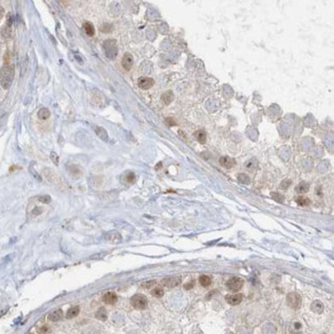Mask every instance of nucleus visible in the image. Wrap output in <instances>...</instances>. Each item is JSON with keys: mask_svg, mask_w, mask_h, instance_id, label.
<instances>
[{"mask_svg": "<svg viewBox=\"0 0 334 334\" xmlns=\"http://www.w3.org/2000/svg\"><path fill=\"white\" fill-rule=\"evenodd\" d=\"M14 76V68L10 63H5L0 69V84L4 90L10 89Z\"/></svg>", "mask_w": 334, "mask_h": 334, "instance_id": "obj_1", "label": "nucleus"}, {"mask_svg": "<svg viewBox=\"0 0 334 334\" xmlns=\"http://www.w3.org/2000/svg\"><path fill=\"white\" fill-rule=\"evenodd\" d=\"M287 303L291 309H298L301 306L302 299H301V296L297 292H290L287 295Z\"/></svg>", "mask_w": 334, "mask_h": 334, "instance_id": "obj_2", "label": "nucleus"}, {"mask_svg": "<svg viewBox=\"0 0 334 334\" xmlns=\"http://www.w3.org/2000/svg\"><path fill=\"white\" fill-rule=\"evenodd\" d=\"M131 304L137 309H146V306H147L148 300L144 295L136 294L131 298Z\"/></svg>", "mask_w": 334, "mask_h": 334, "instance_id": "obj_3", "label": "nucleus"}, {"mask_svg": "<svg viewBox=\"0 0 334 334\" xmlns=\"http://www.w3.org/2000/svg\"><path fill=\"white\" fill-rule=\"evenodd\" d=\"M103 48L106 56L109 59H114L117 55V48L114 40H106L103 44Z\"/></svg>", "mask_w": 334, "mask_h": 334, "instance_id": "obj_4", "label": "nucleus"}, {"mask_svg": "<svg viewBox=\"0 0 334 334\" xmlns=\"http://www.w3.org/2000/svg\"><path fill=\"white\" fill-rule=\"evenodd\" d=\"M243 285H244V281H243L241 278H236V277L231 278V279L228 280L226 283L227 289H229L230 291H233V292H238L239 290H241Z\"/></svg>", "mask_w": 334, "mask_h": 334, "instance_id": "obj_5", "label": "nucleus"}, {"mask_svg": "<svg viewBox=\"0 0 334 334\" xmlns=\"http://www.w3.org/2000/svg\"><path fill=\"white\" fill-rule=\"evenodd\" d=\"M181 277H170L166 278L162 281V284L167 288H175V287L179 286L181 284Z\"/></svg>", "mask_w": 334, "mask_h": 334, "instance_id": "obj_6", "label": "nucleus"}, {"mask_svg": "<svg viewBox=\"0 0 334 334\" xmlns=\"http://www.w3.org/2000/svg\"><path fill=\"white\" fill-rule=\"evenodd\" d=\"M154 80L150 77H140L138 80V86L142 90H149L153 86Z\"/></svg>", "mask_w": 334, "mask_h": 334, "instance_id": "obj_7", "label": "nucleus"}, {"mask_svg": "<svg viewBox=\"0 0 334 334\" xmlns=\"http://www.w3.org/2000/svg\"><path fill=\"white\" fill-rule=\"evenodd\" d=\"M121 233H118L117 231H111V232H108L106 236H105V241L108 243H113V244H117V243L121 242Z\"/></svg>", "mask_w": 334, "mask_h": 334, "instance_id": "obj_8", "label": "nucleus"}, {"mask_svg": "<svg viewBox=\"0 0 334 334\" xmlns=\"http://www.w3.org/2000/svg\"><path fill=\"white\" fill-rule=\"evenodd\" d=\"M133 56H132L130 52H125V54L124 55V57H122V60H121V65L122 67H124L125 70H127V71H129V70H131L132 66H133Z\"/></svg>", "mask_w": 334, "mask_h": 334, "instance_id": "obj_9", "label": "nucleus"}, {"mask_svg": "<svg viewBox=\"0 0 334 334\" xmlns=\"http://www.w3.org/2000/svg\"><path fill=\"white\" fill-rule=\"evenodd\" d=\"M225 300L227 301L228 304L230 305H238L243 301V294H233V295H226Z\"/></svg>", "mask_w": 334, "mask_h": 334, "instance_id": "obj_10", "label": "nucleus"}, {"mask_svg": "<svg viewBox=\"0 0 334 334\" xmlns=\"http://www.w3.org/2000/svg\"><path fill=\"white\" fill-rule=\"evenodd\" d=\"M103 301L106 304H115L117 301V295L114 292H107L103 296Z\"/></svg>", "mask_w": 334, "mask_h": 334, "instance_id": "obj_11", "label": "nucleus"}, {"mask_svg": "<svg viewBox=\"0 0 334 334\" xmlns=\"http://www.w3.org/2000/svg\"><path fill=\"white\" fill-rule=\"evenodd\" d=\"M63 318V310L62 309H56L54 312H52L48 316V320L51 322H58L62 320Z\"/></svg>", "mask_w": 334, "mask_h": 334, "instance_id": "obj_12", "label": "nucleus"}, {"mask_svg": "<svg viewBox=\"0 0 334 334\" xmlns=\"http://www.w3.org/2000/svg\"><path fill=\"white\" fill-rule=\"evenodd\" d=\"M219 163L222 167L226 169H231L232 167L236 165V162H234L233 159H230L228 156H222L220 159H219Z\"/></svg>", "mask_w": 334, "mask_h": 334, "instance_id": "obj_13", "label": "nucleus"}, {"mask_svg": "<svg viewBox=\"0 0 334 334\" xmlns=\"http://www.w3.org/2000/svg\"><path fill=\"white\" fill-rule=\"evenodd\" d=\"M10 26H11V20H10V17L8 16V17H7V23L1 29V35L4 38H8V37L10 36V34H11V28H10Z\"/></svg>", "mask_w": 334, "mask_h": 334, "instance_id": "obj_14", "label": "nucleus"}, {"mask_svg": "<svg viewBox=\"0 0 334 334\" xmlns=\"http://www.w3.org/2000/svg\"><path fill=\"white\" fill-rule=\"evenodd\" d=\"M312 310L316 313H321L324 310V304L321 300H315L312 303Z\"/></svg>", "mask_w": 334, "mask_h": 334, "instance_id": "obj_15", "label": "nucleus"}, {"mask_svg": "<svg viewBox=\"0 0 334 334\" xmlns=\"http://www.w3.org/2000/svg\"><path fill=\"white\" fill-rule=\"evenodd\" d=\"M173 100H174V94H173V92H171V90H167L166 93H163L162 95V101L166 105L171 104Z\"/></svg>", "mask_w": 334, "mask_h": 334, "instance_id": "obj_16", "label": "nucleus"}, {"mask_svg": "<svg viewBox=\"0 0 334 334\" xmlns=\"http://www.w3.org/2000/svg\"><path fill=\"white\" fill-rule=\"evenodd\" d=\"M83 27L84 32H86V33L89 35V36H94V35H95V28H94V26H93L92 23L84 22L83 25Z\"/></svg>", "mask_w": 334, "mask_h": 334, "instance_id": "obj_17", "label": "nucleus"}, {"mask_svg": "<svg viewBox=\"0 0 334 334\" xmlns=\"http://www.w3.org/2000/svg\"><path fill=\"white\" fill-rule=\"evenodd\" d=\"M194 137L196 138V140H198V142L201 143V144H205L207 141V135L206 133L203 131V130H200V131H196L194 133Z\"/></svg>", "mask_w": 334, "mask_h": 334, "instance_id": "obj_18", "label": "nucleus"}, {"mask_svg": "<svg viewBox=\"0 0 334 334\" xmlns=\"http://www.w3.org/2000/svg\"><path fill=\"white\" fill-rule=\"evenodd\" d=\"M95 132H96V134L98 135V137H100V138H101L102 140H104V141H107V139H108V135H107L106 130H105L104 128H101V127H96V128H95Z\"/></svg>", "mask_w": 334, "mask_h": 334, "instance_id": "obj_19", "label": "nucleus"}, {"mask_svg": "<svg viewBox=\"0 0 334 334\" xmlns=\"http://www.w3.org/2000/svg\"><path fill=\"white\" fill-rule=\"evenodd\" d=\"M68 172L70 175L74 176V177H77V176L81 175V170L78 166L76 165H71L70 167H68Z\"/></svg>", "mask_w": 334, "mask_h": 334, "instance_id": "obj_20", "label": "nucleus"}, {"mask_svg": "<svg viewBox=\"0 0 334 334\" xmlns=\"http://www.w3.org/2000/svg\"><path fill=\"white\" fill-rule=\"evenodd\" d=\"M38 118L41 119V121H45V119H48L49 115H51V112H49V110L48 109V108H41L39 111H38Z\"/></svg>", "mask_w": 334, "mask_h": 334, "instance_id": "obj_21", "label": "nucleus"}, {"mask_svg": "<svg viewBox=\"0 0 334 334\" xmlns=\"http://www.w3.org/2000/svg\"><path fill=\"white\" fill-rule=\"evenodd\" d=\"M79 306H73L71 307L68 312H67L66 313V318L67 319H72V318H75L76 316L79 313Z\"/></svg>", "mask_w": 334, "mask_h": 334, "instance_id": "obj_22", "label": "nucleus"}, {"mask_svg": "<svg viewBox=\"0 0 334 334\" xmlns=\"http://www.w3.org/2000/svg\"><path fill=\"white\" fill-rule=\"evenodd\" d=\"M96 318L100 321H106V319H107L106 309H105L104 307H100V309H98V312L96 313Z\"/></svg>", "mask_w": 334, "mask_h": 334, "instance_id": "obj_23", "label": "nucleus"}, {"mask_svg": "<svg viewBox=\"0 0 334 334\" xmlns=\"http://www.w3.org/2000/svg\"><path fill=\"white\" fill-rule=\"evenodd\" d=\"M198 281H200V284L203 287L210 286L211 283H212V279H211V277L206 276V274H203V276H201L200 279H198Z\"/></svg>", "mask_w": 334, "mask_h": 334, "instance_id": "obj_24", "label": "nucleus"}, {"mask_svg": "<svg viewBox=\"0 0 334 334\" xmlns=\"http://www.w3.org/2000/svg\"><path fill=\"white\" fill-rule=\"evenodd\" d=\"M309 189V185L305 182H301L298 184V186L296 187V191L298 193H304V192H307Z\"/></svg>", "mask_w": 334, "mask_h": 334, "instance_id": "obj_25", "label": "nucleus"}, {"mask_svg": "<svg viewBox=\"0 0 334 334\" xmlns=\"http://www.w3.org/2000/svg\"><path fill=\"white\" fill-rule=\"evenodd\" d=\"M296 203L298 204V206L301 207H306L310 205V200L307 198H303V196H299V198L296 200Z\"/></svg>", "mask_w": 334, "mask_h": 334, "instance_id": "obj_26", "label": "nucleus"}, {"mask_svg": "<svg viewBox=\"0 0 334 334\" xmlns=\"http://www.w3.org/2000/svg\"><path fill=\"white\" fill-rule=\"evenodd\" d=\"M151 294L153 295L154 297L160 298L163 295V290L160 288V287H155V288L151 291Z\"/></svg>", "mask_w": 334, "mask_h": 334, "instance_id": "obj_27", "label": "nucleus"}, {"mask_svg": "<svg viewBox=\"0 0 334 334\" xmlns=\"http://www.w3.org/2000/svg\"><path fill=\"white\" fill-rule=\"evenodd\" d=\"M156 285V281L154 280H151V281H147V282H144L141 284L142 288H145V289H150V288H153V287Z\"/></svg>", "mask_w": 334, "mask_h": 334, "instance_id": "obj_28", "label": "nucleus"}, {"mask_svg": "<svg viewBox=\"0 0 334 334\" xmlns=\"http://www.w3.org/2000/svg\"><path fill=\"white\" fill-rule=\"evenodd\" d=\"M271 195L274 201L278 202V203H283V202H284V195L283 194H280V193H278V192H271Z\"/></svg>", "mask_w": 334, "mask_h": 334, "instance_id": "obj_29", "label": "nucleus"}, {"mask_svg": "<svg viewBox=\"0 0 334 334\" xmlns=\"http://www.w3.org/2000/svg\"><path fill=\"white\" fill-rule=\"evenodd\" d=\"M239 181H240V182H241V183H243V184H249V183H250V179H249V177H248V176L247 175H245V174H241V175H239Z\"/></svg>", "mask_w": 334, "mask_h": 334, "instance_id": "obj_30", "label": "nucleus"}, {"mask_svg": "<svg viewBox=\"0 0 334 334\" xmlns=\"http://www.w3.org/2000/svg\"><path fill=\"white\" fill-rule=\"evenodd\" d=\"M135 175L134 173H128L127 176H125V181H127L128 183H133L135 181Z\"/></svg>", "mask_w": 334, "mask_h": 334, "instance_id": "obj_31", "label": "nucleus"}, {"mask_svg": "<svg viewBox=\"0 0 334 334\" xmlns=\"http://www.w3.org/2000/svg\"><path fill=\"white\" fill-rule=\"evenodd\" d=\"M38 201L41 202V203H43V204H48L49 202H51V198H49L48 195H43V196L38 198Z\"/></svg>", "mask_w": 334, "mask_h": 334, "instance_id": "obj_32", "label": "nucleus"}, {"mask_svg": "<svg viewBox=\"0 0 334 334\" xmlns=\"http://www.w3.org/2000/svg\"><path fill=\"white\" fill-rule=\"evenodd\" d=\"M111 30H112V26L109 25V24H104L101 27V31L102 32H110Z\"/></svg>", "mask_w": 334, "mask_h": 334, "instance_id": "obj_33", "label": "nucleus"}, {"mask_svg": "<svg viewBox=\"0 0 334 334\" xmlns=\"http://www.w3.org/2000/svg\"><path fill=\"white\" fill-rule=\"evenodd\" d=\"M51 159H52V162L56 163V165H58V163H59V157H58V155H57V153H56V152H52Z\"/></svg>", "mask_w": 334, "mask_h": 334, "instance_id": "obj_34", "label": "nucleus"}, {"mask_svg": "<svg viewBox=\"0 0 334 334\" xmlns=\"http://www.w3.org/2000/svg\"><path fill=\"white\" fill-rule=\"evenodd\" d=\"M290 184H291V181H290V180H284L283 183L281 184V186H282L283 189H286L287 187H289Z\"/></svg>", "mask_w": 334, "mask_h": 334, "instance_id": "obj_35", "label": "nucleus"}, {"mask_svg": "<svg viewBox=\"0 0 334 334\" xmlns=\"http://www.w3.org/2000/svg\"><path fill=\"white\" fill-rule=\"evenodd\" d=\"M193 285H194V281H191V282H190V283H187V284H185V285H184V288H185L186 290H188V289H191L192 287H193Z\"/></svg>", "mask_w": 334, "mask_h": 334, "instance_id": "obj_36", "label": "nucleus"}, {"mask_svg": "<svg viewBox=\"0 0 334 334\" xmlns=\"http://www.w3.org/2000/svg\"><path fill=\"white\" fill-rule=\"evenodd\" d=\"M38 332H39V333H46V332H48V328L46 326H42L41 328L38 329Z\"/></svg>", "mask_w": 334, "mask_h": 334, "instance_id": "obj_37", "label": "nucleus"}, {"mask_svg": "<svg viewBox=\"0 0 334 334\" xmlns=\"http://www.w3.org/2000/svg\"><path fill=\"white\" fill-rule=\"evenodd\" d=\"M166 122L169 125H171V127H172V125H176V122L174 121V119H173V118H167L166 119Z\"/></svg>", "mask_w": 334, "mask_h": 334, "instance_id": "obj_38", "label": "nucleus"}, {"mask_svg": "<svg viewBox=\"0 0 334 334\" xmlns=\"http://www.w3.org/2000/svg\"><path fill=\"white\" fill-rule=\"evenodd\" d=\"M4 14V8L2 6H0V17H2Z\"/></svg>", "mask_w": 334, "mask_h": 334, "instance_id": "obj_39", "label": "nucleus"}]
</instances>
